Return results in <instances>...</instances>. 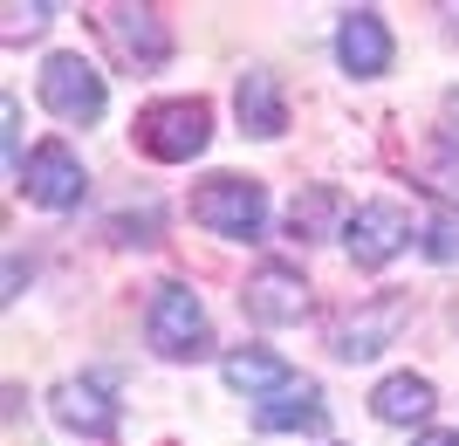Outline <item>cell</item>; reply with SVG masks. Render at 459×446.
I'll use <instances>...</instances> for the list:
<instances>
[{
    "label": "cell",
    "mask_w": 459,
    "mask_h": 446,
    "mask_svg": "<svg viewBox=\"0 0 459 446\" xmlns=\"http://www.w3.org/2000/svg\"><path fill=\"white\" fill-rule=\"evenodd\" d=\"M144 337H152L158 357H206L212 350V323H206V302L192 295V282H158L152 289Z\"/></svg>",
    "instance_id": "obj_1"
},
{
    "label": "cell",
    "mask_w": 459,
    "mask_h": 446,
    "mask_svg": "<svg viewBox=\"0 0 459 446\" xmlns=\"http://www.w3.org/2000/svg\"><path fill=\"white\" fill-rule=\"evenodd\" d=\"M206 137H212V110L199 97H165V103H144V110H137V144L152 158H165V165L199 158Z\"/></svg>",
    "instance_id": "obj_2"
},
{
    "label": "cell",
    "mask_w": 459,
    "mask_h": 446,
    "mask_svg": "<svg viewBox=\"0 0 459 446\" xmlns=\"http://www.w3.org/2000/svg\"><path fill=\"white\" fill-rule=\"evenodd\" d=\"M192 220L212 233H227V240H254V233L268 227V186H254V179H206L199 193H192Z\"/></svg>",
    "instance_id": "obj_3"
},
{
    "label": "cell",
    "mask_w": 459,
    "mask_h": 446,
    "mask_svg": "<svg viewBox=\"0 0 459 446\" xmlns=\"http://www.w3.org/2000/svg\"><path fill=\"white\" fill-rule=\"evenodd\" d=\"M343 248L357 268H384V261H398L411 248V214L391 206V199H364L357 214L343 220Z\"/></svg>",
    "instance_id": "obj_4"
},
{
    "label": "cell",
    "mask_w": 459,
    "mask_h": 446,
    "mask_svg": "<svg viewBox=\"0 0 459 446\" xmlns=\"http://www.w3.org/2000/svg\"><path fill=\"white\" fill-rule=\"evenodd\" d=\"M41 103H48L62 124H96L103 103H110V90H103V76H96V62L48 56V62H41Z\"/></svg>",
    "instance_id": "obj_5"
},
{
    "label": "cell",
    "mask_w": 459,
    "mask_h": 446,
    "mask_svg": "<svg viewBox=\"0 0 459 446\" xmlns=\"http://www.w3.org/2000/svg\"><path fill=\"white\" fill-rule=\"evenodd\" d=\"M240 310L254 323H268V330H288V323H302L308 316V282L302 268H288V261H261L247 275V289H240Z\"/></svg>",
    "instance_id": "obj_6"
},
{
    "label": "cell",
    "mask_w": 459,
    "mask_h": 446,
    "mask_svg": "<svg viewBox=\"0 0 459 446\" xmlns=\"http://www.w3.org/2000/svg\"><path fill=\"white\" fill-rule=\"evenodd\" d=\"M404 316H411V302H404V295H377V302H364V310H350L343 323L329 330V350H336L343 364H364V357L391 350V337L404 330Z\"/></svg>",
    "instance_id": "obj_7"
},
{
    "label": "cell",
    "mask_w": 459,
    "mask_h": 446,
    "mask_svg": "<svg viewBox=\"0 0 459 446\" xmlns=\"http://www.w3.org/2000/svg\"><path fill=\"white\" fill-rule=\"evenodd\" d=\"M110 371H82V378H62L56 385V398H48V406H56V419L69 433H82V440H110L117 433V398H110Z\"/></svg>",
    "instance_id": "obj_8"
},
{
    "label": "cell",
    "mask_w": 459,
    "mask_h": 446,
    "mask_svg": "<svg viewBox=\"0 0 459 446\" xmlns=\"http://www.w3.org/2000/svg\"><path fill=\"white\" fill-rule=\"evenodd\" d=\"M28 199L35 206H48V214H69V206H82V193H90V172H82V158L69 152V144H41L35 158H28Z\"/></svg>",
    "instance_id": "obj_9"
},
{
    "label": "cell",
    "mask_w": 459,
    "mask_h": 446,
    "mask_svg": "<svg viewBox=\"0 0 459 446\" xmlns=\"http://www.w3.org/2000/svg\"><path fill=\"white\" fill-rule=\"evenodd\" d=\"M103 35H110L124 69H158V62L172 56V35H165V21H158L152 7H110V14H103Z\"/></svg>",
    "instance_id": "obj_10"
},
{
    "label": "cell",
    "mask_w": 459,
    "mask_h": 446,
    "mask_svg": "<svg viewBox=\"0 0 459 446\" xmlns=\"http://www.w3.org/2000/svg\"><path fill=\"white\" fill-rule=\"evenodd\" d=\"M336 62L350 76H384L391 69V28H384L377 7H350L336 21Z\"/></svg>",
    "instance_id": "obj_11"
},
{
    "label": "cell",
    "mask_w": 459,
    "mask_h": 446,
    "mask_svg": "<svg viewBox=\"0 0 459 446\" xmlns=\"http://www.w3.org/2000/svg\"><path fill=\"white\" fill-rule=\"evenodd\" d=\"M254 426H261V433H323L329 426L323 385H316V378H288L274 398L254 406Z\"/></svg>",
    "instance_id": "obj_12"
},
{
    "label": "cell",
    "mask_w": 459,
    "mask_h": 446,
    "mask_svg": "<svg viewBox=\"0 0 459 446\" xmlns=\"http://www.w3.org/2000/svg\"><path fill=\"white\" fill-rule=\"evenodd\" d=\"M233 110H240V131L254 137H281L288 131V103H281V83L268 69H247L240 90H233Z\"/></svg>",
    "instance_id": "obj_13"
},
{
    "label": "cell",
    "mask_w": 459,
    "mask_h": 446,
    "mask_svg": "<svg viewBox=\"0 0 459 446\" xmlns=\"http://www.w3.org/2000/svg\"><path fill=\"white\" fill-rule=\"evenodd\" d=\"M432 378H419V371H398V378H384L377 391H370V412H377L384 426H419V419H432Z\"/></svg>",
    "instance_id": "obj_14"
},
{
    "label": "cell",
    "mask_w": 459,
    "mask_h": 446,
    "mask_svg": "<svg viewBox=\"0 0 459 446\" xmlns=\"http://www.w3.org/2000/svg\"><path fill=\"white\" fill-rule=\"evenodd\" d=\"M288 378H295V371H288L274 350H233V357H227V385H233V391H247L254 406H261V398H274Z\"/></svg>",
    "instance_id": "obj_15"
},
{
    "label": "cell",
    "mask_w": 459,
    "mask_h": 446,
    "mask_svg": "<svg viewBox=\"0 0 459 446\" xmlns=\"http://www.w3.org/2000/svg\"><path fill=\"white\" fill-rule=\"evenodd\" d=\"M336 206H343V199L329 193V186H308V199L288 206V233H295V240H323V227L336 220Z\"/></svg>",
    "instance_id": "obj_16"
},
{
    "label": "cell",
    "mask_w": 459,
    "mask_h": 446,
    "mask_svg": "<svg viewBox=\"0 0 459 446\" xmlns=\"http://www.w3.org/2000/svg\"><path fill=\"white\" fill-rule=\"evenodd\" d=\"M425 254H432V261H459V214L425 220Z\"/></svg>",
    "instance_id": "obj_17"
},
{
    "label": "cell",
    "mask_w": 459,
    "mask_h": 446,
    "mask_svg": "<svg viewBox=\"0 0 459 446\" xmlns=\"http://www.w3.org/2000/svg\"><path fill=\"white\" fill-rule=\"evenodd\" d=\"M0 131H7L0 137V144H7V179H28V165H21V103L14 97L0 103Z\"/></svg>",
    "instance_id": "obj_18"
},
{
    "label": "cell",
    "mask_w": 459,
    "mask_h": 446,
    "mask_svg": "<svg viewBox=\"0 0 459 446\" xmlns=\"http://www.w3.org/2000/svg\"><path fill=\"white\" fill-rule=\"evenodd\" d=\"M48 14H56V7H48V0H35V7H7V41H21V35H41V28H48Z\"/></svg>",
    "instance_id": "obj_19"
},
{
    "label": "cell",
    "mask_w": 459,
    "mask_h": 446,
    "mask_svg": "<svg viewBox=\"0 0 459 446\" xmlns=\"http://www.w3.org/2000/svg\"><path fill=\"white\" fill-rule=\"evenodd\" d=\"M425 179H432V193H439V199L459 206V158H432V172H425Z\"/></svg>",
    "instance_id": "obj_20"
},
{
    "label": "cell",
    "mask_w": 459,
    "mask_h": 446,
    "mask_svg": "<svg viewBox=\"0 0 459 446\" xmlns=\"http://www.w3.org/2000/svg\"><path fill=\"white\" fill-rule=\"evenodd\" d=\"M411 446H459V433H419Z\"/></svg>",
    "instance_id": "obj_21"
},
{
    "label": "cell",
    "mask_w": 459,
    "mask_h": 446,
    "mask_svg": "<svg viewBox=\"0 0 459 446\" xmlns=\"http://www.w3.org/2000/svg\"><path fill=\"white\" fill-rule=\"evenodd\" d=\"M446 124H453V144H459V90H446Z\"/></svg>",
    "instance_id": "obj_22"
}]
</instances>
